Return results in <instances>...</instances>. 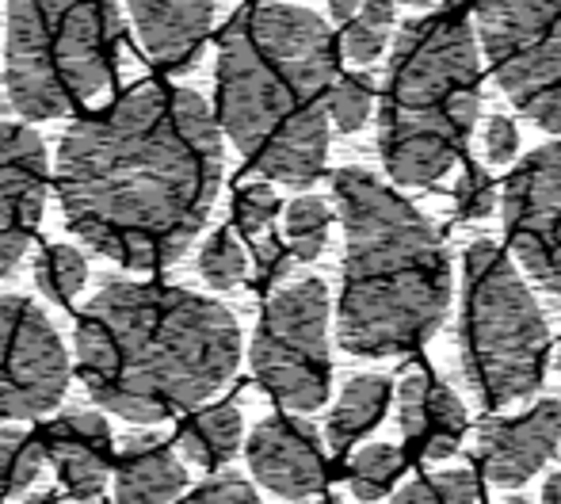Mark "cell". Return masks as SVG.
Returning a JSON list of instances; mask_svg holds the SVG:
<instances>
[{
    "mask_svg": "<svg viewBox=\"0 0 561 504\" xmlns=\"http://www.w3.org/2000/svg\"><path fill=\"white\" fill-rule=\"evenodd\" d=\"M222 187V134L207 100L141 81L112 107L84 115L58 146L66 226L134 272L176 264Z\"/></svg>",
    "mask_w": 561,
    "mask_h": 504,
    "instance_id": "obj_1",
    "label": "cell"
},
{
    "mask_svg": "<svg viewBox=\"0 0 561 504\" xmlns=\"http://www.w3.org/2000/svg\"><path fill=\"white\" fill-rule=\"evenodd\" d=\"M237 364V318L184 287L115 279L77 318V371L96 405L126 421L192 413Z\"/></svg>",
    "mask_w": 561,
    "mask_h": 504,
    "instance_id": "obj_2",
    "label": "cell"
},
{
    "mask_svg": "<svg viewBox=\"0 0 561 504\" xmlns=\"http://www.w3.org/2000/svg\"><path fill=\"white\" fill-rule=\"evenodd\" d=\"M218 123L267 180L310 187L329 157L336 46L298 4H244L218 38Z\"/></svg>",
    "mask_w": 561,
    "mask_h": 504,
    "instance_id": "obj_3",
    "label": "cell"
},
{
    "mask_svg": "<svg viewBox=\"0 0 561 504\" xmlns=\"http://www.w3.org/2000/svg\"><path fill=\"white\" fill-rule=\"evenodd\" d=\"M333 199L344 226L336 333L352 356H405L447 318L450 264L436 226L363 169H340Z\"/></svg>",
    "mask_w": 561,
    "mask_h": 504,
    "instance_id": "obj_4",
    "label": "cell"
},
{
    "mask_svg": "<svg viewBox=\"0 0 561 504\" xmlns=\"http://www.w3.org/2000/svg\"><path fill=\"white\" fill-rule=\"evenodd\" d=\"M478 46L458 4L401 27L378 104V153L398 184L428 187L455 169L478 123Z\"/></svg>",
    "mask_w": 561,
    "mask_h": 504,
    "instance_id": "obj_5",
    "label": "cell"
},
{
    "mask_svg": "<svg viewBox=\"0 0 561 504\" xmlns=\"http://www.w3.org/2000/svg\"><path fill=\"white\" fill-rule=\"evenodd\" d=\"M115 0H8L4 84L23 119H58L115 84Z\"/></svg>",
    "mask_w": 561,
    "mask_h": 504,
    "instance_id": "obj_6",
    "label": "cell"
},
{
    "mask_svg": "<svg viewBox=\"0 0 561 504\" xmlns=\"http://www.w3.org/2000/svg\"><path fill=\"white\" fill-rule=\"evenodd\" d=\"M462 371L485 409L531 398L550 364V329L519 267L493 241L462 256Z\"/></svg>",
    "mask_w": 561,
    "mask_h": 504,
    "instance_id": "obj_7",
    "label": "cell"
},
{
    "mask_svg": "<svg viewBox=\"0 0 561 504\" xmlns=\"http://www.w3.org/2000/svg\"><path fill=\"white\" fill-rule=\"evenodd\" d=\"M252 371L279 405L313 413L333 382L329 359V290L321 279H298L275 290L252 336Z\"/></svg>",
    "mask_w": 561,
    "mask_h": 504,
    "instance_id": "obj_8",
    "label": "cell"
},
{
    "mask_svg": "<svg viewBox=\"0 0 561 504\" xmlns=\"http://www.w3.org/2000/svg\"><path fill=\"white\" fill-rule=\"evenodd\" d=\"M478 27L504 96L561 134V0H478Z\"/></svg>",
    "mask_w": 561,
    "mask_h": 504,
    "instance_id": "obj_9",
    "label": "cell"
},
{
    "mask_svg": "<svg viewBox=\"0 0 561 504\" xmlns=\"http://www.w3.org/2000/svg\"><path fill=\"white\" fill-rule=\"evenodd\" d=\"M69 359L58 329L23 295L0 298V421H31L61 405Z\"/></svg>",
    "mask_w": 561,
    "mask_h": 504,
    "instance_id": "obj_10",
    "label": "cell"
},
{
    "mask_svg": "<svg viewBox=\"0 0 561 504\" xmlns=\"http://www.w3.org/2000/svg\"><path fill=\"white\" fill-rule=\"evenodd\" d=\"M504 233L531 279L561 295V141L535 149L512 169Z\"/></svg>",
    "mask_w": 561,
    "mask_h": 504,
    "instance_id": "obj_11",
    "label": "cell"
},
{
    "mask_svg": "<svg viewBox=\"0 0 561 504\" xmlns=\"http://www.w3.org/2000/svg\"><path fill=\"white\" fill-rule=\"evenodd\" d=\"M50 161L31 126L0 123V279L23 260L46 207Z\"/></svg>",
    "mask_w": 561,
    "mask_h": 504,
    "instance_id": "obj_12",
    "label": "cell"
},
{
    "mask_svg": "<svg viewBox=\"0 0 561 504\" xmlns=\"http://www.w3.org/2000/svg\"><path fill=\"white\" fill-rule=\"evenodd\" d=\"M561 444V401L542 398L524 416H493L478 428V467L496 490L531 482Z\"/></svg>",
    "mask_w": 561,
    "mask_h": 504,
    "instance_id": "obj_13",
    "label": "cell"
},
{
    "mask_svg": "<svg viewBox=\"0 0 561 504\" xmlns=\"http://www.w3.org/2000/svg\"><path fill=\"white\" fill-rule=\"evenodd\" d=\"M249 470L279 501H310L325 485V451L310 421L267 416L249 436Z\"/></svg>",
    "mask_w": 561,
    "mask_h": 504,
    "instance_id": "obj_14",
    "label": "cell"
},
{
    "mask_svg": "<svg viewBox=\"0 0 561 504\" xmlns=\"http://www.w3.org/2000/svg\"><path fill=\"white\" fill-rule=\"evenodd\" d=\"M43 451L73 501H96L104 493L107 474H112V428L100 413H89V409L61 413L46 428Z\"/></svg>",
    "mask_w": 561,
    "mask_h": 504,
    "instance_id": "obj_15",
    "label": "cell"
},
{
    "mask_svg": "<svg viewBox=\"0 0 561 504\" xmlns=\"http://www.w3.org/2000/svg\"><path fill=\"white\" fill-rule=\"evenodd\" d=\"M401 439L421 459H447L466 436V405L447 382L416 367L398 386Z\"/></svg>",
    "mask_w": 561,
    "mask_h": 504,
    "instance_id": "obj_16",
    "label": "cell"
},
{
    "mask_svg": "<svg viewBox=\"0 0 561 504\" xmlns=\"http://www.w3.org/2000/svg\"><path fill=\"white\" fill-rule=\"evenodd\" d=\"M146 54L161 69H192L215 23V0H126Z\"/></svg>",
    "mask_w": 561,
    "mask_h": 504,
    "instance_id": "obj_17",
    "label": "cell"
},
{
    "mask_svg": "<svg viewBox=\"0 0 561 504\" xmlns=\"http://www.w3.org/2000/svg\"><path fill=\"white\" fill-rule=\"evenodd\" d=\"M187 470L161 436H130L115 462V504H176Z\"/></svg>",
    "mask_w": 561,
    "mask_h": 504,
    "instance_id": "obj_18",
    "label": "cell"
},
{
    "mask_svg": "<svg viewBox=\"0 0 561 504\" xmlns=\"http://www.w3.org/2000/svg\"><path fill=\"white\" fill-rule=\"evenodd\" d=\"M244 439V421L237 405H210L192 413L176 432V455L203 470L226 467Z\"/></svg>",
    "mask_w": 561,
    "mask_h": 504,
    "instance_id": "obj_19",
    "label": "cell"
},
{
    "mask_svg": "<svg viewBox=\"0 0 561 504\" xmlns=\"http://www.w3.org/2000/svg\"><path fill=\"white\" fill-rule=\"evenodd\" d=\"M393 386L382 375H355L352 382L340 390V401L333 405L325 421V436L333 451H347L359 436H367L382 413L390 409Z\"/></svg>",
    "mask_w": 561,
    "mask_h": 504,
    "instance_id": "obj_20",
    "label": "cell"
},
{
    "mask_svg": "<svg viewBox=\"0 0 561 504\" xmlns=\"http://www.w3.org/2000/svg\"><path fill=\"white\" fill-rule=\"evenodd\" d=\"M46 451L43 436L27 428L0 424V497H20L43 478Z\"/></svg>",
    "mask_w": 561,
    "mask_h": 504,
    "instance_id": "obj_21",
    "label": "cell"
},
{
    "mask_svg": "<svg viewBox=\"0 0 561 504\" xmlns=\"http://www.w3.org/2000/svg\"><path fill=\"white\" fill-rule=\"evenodd\" d=\"M401 467H405V459L390 444H370L363 451H355L352 467H347V485H352L355 501H382L398 482Z\"/></svg>",
    "mask_w": 561,
    "mask_h": 504,
    "instance_id": "obj_22",
    "label": "cell"
},
{
    "mask_svg": "<svg viewBox=\"0 0 561 504\" xmlns=\"http://www.w3.org/2000/svg\"><path fill=\"white\" fill-rule=\"evenodd\" d=\"M89 283V260L73 245H50L35 260V287L43 290L50 302L66 306L73 295H81Z\"/></svg>",
    "mask_w": 561,
    "mask_h": 504,
    "instance_id": "obj_23",
    "label": "cell"
},
{
    "mask_svg": "<svg viewBox=\"0 0 561 504\" xmlns=\"http://www.w3.org/2000/svg\"><path fill=\"white\" fill-rule=\"evenodd\" d=\"M329 222H333V210H329L325 199H318V195H302V199H295L287 207V226H283V233H287V249L295 260H318L321 249H325L329 241Z\"/></svg>",
    "mask_w": 561,
    "mask_h": 504,
    "instance_id": "obj_24",
    "label": "cell"
},
{
    "mask_svg": "<svg viewBox=\"0 0 561 504\" xmlns=\"http://www.w3.org/2000/svg\"><path fill=\"white\" fill-rule=\"evenodd\" d=\"M390 27H393V0H363V8L344 27V54L355 66H370L382 54Z\"/></svg>",
    "mask_w": 561,
    "mask_h": 504,
    "instance_id": "obj_25",
    "label": "cell"
},
{
    "mask_svg": "<svg viewBox=\"0 0 561 504\" xmlns=\"http://www.w3.org/2000/svg\"><path fill=\"white\" fill-rule=\"evenodd\" d=\"M199 275L207 279V287H215V290H233L237 283H244V275H249V256H244L241 241L229 230H218L207 238V245L199 252Z\"/></svg>",
    "mask_w": 561,
    "mask_h": 504,
    "instance_id": "obj_26",
    "label": "cell"
},
{
    "mask_svg": "<svg viewBox=\"0 0 561 504\" xmlns=\"http://www.w3.org/2000/svg\"><path fill=\"white\" fill-rule=\"evenodd\" d=\"M478 482L470 470H444V474H424L409 482L390 504H473Z\"/></svg>",
    "mask_w": 561,
    "mask_h": 504,
    "instance_id": "obj_27",
    "label": "cell"
},
{
    "mask_svg": "<svg viewBox=\"0 0 561 504\" xmlns=\"http://www.w3.org/2000/svg\"><path fill=\"white\" fill-rule=\"evenodd\" d=\"M370 104H375V84L363 73L336 77L333 89H329V119L344 134L359 130L370 119Z\"/></svg>",
    "mask_w": 561,
    "mask_h": 504,
    "instance_id": "obj_28",
    "label": "cell"
},
{
    "mask_svg": "<svg viewBox=\"0 0 561 504\" xmlns=\"http://www.w3.org/2000/svg\"><path fill=\"white\" fill-rule=\"evenodd\" d=\"M279 215V199H275L272 184H244L233 199V222L244 238H256Z\"/></svg>",
    "mask_w": 561,
    "mask_h": 504,
    "instance_id": "obj_29",
    "label": "cell"
},
{
    "mask_svg": "<svg viewBox=\"0 0 561 504\" xmlns=\"http://www.w3.org/2000/svg\"><path fill=\"white\" fill-rule=\"evenodd\" d=\"M455 203H458V215L462 218H485L489 210L496 207V192H493V180L485 176V169L470 164V169L458 176L455 184Z\"/></svg>",
    "mask_w": 561,
    "mask_h": 504,
    "instance_id": "obj_30",
    "label": "cell"
},
{
    "mask_svg": "<svg viewBox=\"0 0 561 504\" xmlns=\"http://www.w3.org/2000/svg\"><path fill=\"white\" fill-rule=\"evenodd\" d=\"M252 264H256V283L260 287H272L283 275L290 272V249L287 241H279L275 233H256L252 238Z\"/></svg>",
    "mask_w": 561,
    "mask_h": 504,
    "instance_id": "obj_31",
    "label": "cell"
},
{
    "mask_svg": "<svg viewBox=\"0 0 561 504\" xmlns=\"http://www.w3.org/2000/svg\"><path fill=\"white\" fill-rule=\"evenodd\" d=\"M184 504H260V497L241 474H218L195 493H187Z\"/></svg>",
    "mask_w": 561,
    "mask_h": 504,
    "instance_id": "obj_32",
    "label": "cell"
},
{
    "mask_svg": "<svg viewBox=\"0 0 561 504\" xmlns=\"http://www.w3.org/2000/svg\"><path fill=\"white\" fill-rule=\"evenodd\" d=\"M516 146H519V134H516V123L508 115H489L485 123V161L489 164H508L516 157Z\"/></svg>",
    "mask_w": 561,
    "mask_h": 504,
    "instance_id": "obj_33",
    "label": "cell"
},
{
    "mask_svg": "<svg viewBox=\"0 0 561 504\" xmlns=\"http://www.w3.org/2000/svg\"><path fill=\"white\" fill-rule=\"evenodd\" d=\"M355 8H359V0H329V12H333V20H352Z\"/></svg>",
    "mask_w": 561,
    "mask_h": 504,
    "instance_id": "obj_34",
    "label": "cell"
},
{
    "mask_svg": "<svg viewBox=\"0 0 561 504\" xmlns=\"http://www.w3.org/2000/svg\"><path fill=\"white\" fill-rule=\"evenodd\" d=\"M542 504H561V470L550 474V482L542 485Z\"/></svg>",
    "mask_w": 561,
    "mask_h": 504,
    "instance_id": "obj_35",
    "label": "cell"
},
{
    "mask_svg": "<svg viewBox=\"0 0 561 504\" xmlns=\"http://www.w3.org/2000/svg\"><path fill=\"white\" fill-rule=\"evenodd\" d=\"M23 504H66V501H61L58 493H38L35 501H23Z\"/></svg>",
    "mask_w": 561,
    "mask_h": 504,
    "instance_id": "obj_36",
    "label": "cell"
},
{
    "mask_svg": "<svg viewBox=\"0 0 561 504\" xmlns=\"http://www.w3.org/2000/svg\"><path fill=\"white\" fill-rule=\"evenodd\" d=\"M401 4H413V8H428V4H436V0H401Z\"/></svg>",
    "mask_w": 561,
    "mask_h": 504,
    "instance_id": "obj_37",
    "label": "cell"
},
{
    "mask_svg": "<svg viewBox=\"0 0 561 504\" xmlns=\"http://www.w3.org/2000/svg\"><path fill=\"white\" fill-rule=\"evenodd\" d=\"M501 504H527L524 497H508V501H501Z\"/></svg>",
    "mask_w": 561,
    "mask_h": 504,
    "instance_id": "obj_38",
    "label": "cell"
},
{
    "mask_svg": "<svg viewBox=\"0 0 561 504\" xmlns=\"http://www.w3.org/2000/svg\"><path fill=\"white\" fill-rule=\"evenodd\" d=\"M558 371H561V344H558Z\"/></svg>",
    "mask_w": 561,
    "mask_h": 504,
    "instance_id": "obj_39",
    "label": "cell"
},
{
    "mask_svg": "<svg viewBox=\"0 0 561 504\" xmlns=\"http://www.w3.org/2000/svg\"><path fill=\"white\" fill-rule=\"evenodd\" d=\"M310 504H333V501H310Z\"/></svg>",
    "mask_w": 561,
    "mask_h": 504,
    "instance_id": "obj_40",
    "label": "cell"
}]
</instances>
